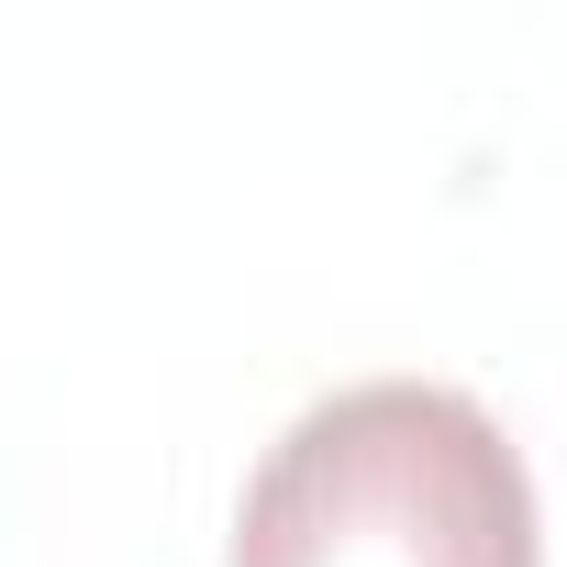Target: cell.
<instances>
[{
    "mask_svg": "<svg viewBox=\"0 0 567 567\" xmlns=\"http://www.w3.org/2000/svg\"><path fill=\"white\" fill-rule=\"evenodd\" d=\"M234 567H545L512 434L445 379H357L267 445Z\"/></svg>",
    "mask_w": 567,
    "mask_h": 567,
    "instance_id": "cell-1",
    "label": "cell"
}]
</instances>
